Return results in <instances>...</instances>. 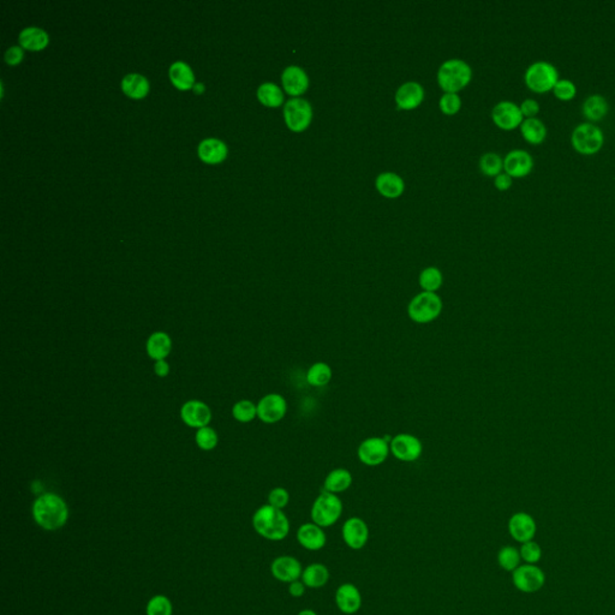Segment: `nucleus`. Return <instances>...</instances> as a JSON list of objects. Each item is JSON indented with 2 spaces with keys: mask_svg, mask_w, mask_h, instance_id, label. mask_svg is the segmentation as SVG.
Here are the masks:
<instances>
[{
  "mask_svg": "<svg viewBox=\"0 0 615 615\" xmlns=\"http://www.w3.org/2000/svg\"><path fill=\"white\" fill-rule=\"evenodd\" d=\"M284 120L290 130L302 133L311 124L313 107L304 99H290L284 106Z\"/></svg>",
  "mask_w": 615,
  "mask_h": 615,
  "instance_id": "8",
  "label": "nucleus"
},
{
  "mask_svg": "<svg viewBox=\"0 0 615 615\" xmlns=\"http://www.w3.org/2000/svg\"><path fill=\"white\" fill-rule=\"evenodd\" d=\"M514 184V178L509 177L507 173H500L499 176L494 178V186L496 189L500 191L509 190V188Z\"/></svg>",
  "mask_w": 615,
  "mask_h": 615,
  "instance_id": "46",
  "label": "nucleus"
},
{
  "mask_svg": "<svg viewBox=\"0 0 615 615\" xmlns=\"http://www.w3.org/2000/svg\"><path fill=\"white\" fill-rule=\"evenodd\" d=\"M22 49H19L17 46H14V47L8 49L6 54H5V60L9 63V64H17V63L22 60Z\"/></svg>",
  "mask_w": 615,
  "mask_h": 615,
  "instance_id": "48",
  "label": "nucleus"
},
{
  "mask_svg": "<svg viewBox=\"0 0 615 615\" xmlns=\"http://www.w3.org/2000/svg\"><path fill=\"white\" fill-rule=\"evenodd\" d=\"M535 161L532 155L524 149H514L504 158V172L509 177L525 178L532 172Z\"/></svg>",
  "mask_w": 615,
  "mask_h": 615,
  "instance_id": "15",
  "label": "nucleus"
},
{
  "mask_svg": "<svg viewBox=\"0 0 615 615\" xmlns=\"http://www.w3.org/2000/svg\"><path fill=\"white\" fill-rule=\"evenodd\" d=\"M438 106L443 113L448 115H456L457 112L461 110V100L458 94L456 93H445L443 94Z\"/></svg>",
  "mask_w": 615,
  "mask_h": 615,
  "instance_id": "43",
  "label": "nucleus"
},
{
  "mask_svg": "<svg viewBox=\"0 0 615 615\" xmlns=\"http://www.w3.org/2000/svg\"><path fill=\"white\" fill-rule=\"evenodd\" d=\"M537 525L535 519L525 512H517L509 520V532L518 543H525L535 539Z\"/></svg>",
  "mask_w": 615,
  "mask_h": 615,
  "instance_id": "17",
  "label": "nucleus"
},
{
  "mask_svg": "<svg viewBox=\"0 0 615 615\" xmlns=\"http://www.w3.org/2000/svg\"><path fill=\"white\" fill-rule=\"evenodd\" d=\"M343 501L336 494L323 491L313 502L310 517L311 522L319 527H329L336 525L343 514Z\"/></svg>",
  "mask_w": 615,
  "mask_h": 615,
  "instance_id": "6",
  "label": "nucleus"
},
{
  "mask_svg": "<svg viewBox=\"0 0 615 615\" xmlns=\"http://www.w3.org/2000/svg\"><path fill=\"white\" fill-rule=\"evenodd\" d=\"M443 308V300L438 293L422 291L409 303L407 315L413 322L425 325L438 319Z\"/></svg>",
  "mask_w": 615,
  "mask_h": 615,
  "instance_id": "7",
  "label": "nucleus"
},
{
  "mask_svg": "<svg viewBox=\"0 0 615 615\" xmlns=\"http://www.w3.org/2000/svg\"><path fill=\"white\" fill-rule=\"evenodd\" d=\"M560 80L557 67L547 60H537L527 67L524 74V83L535 94H546L553 90Z\"/></svg>",
  "mask_w": 615,
  "mask_h": 615,
  "instance_id": "3",
  "label": "nucleus"
},
{
  "mask_svg": "<svg viewBox=\"0 0 615 615\" xmlns=\"http://www.w3.org/2000/svg\"><path fill=\"white\" fill-rule=\"evenodd\" d=\"M519 553H520L523 561L525 564H530V565H536L542 558L541 546L534 540L522 543L520 548H519Z\"/></svg>",
  "mask_w": 615,
  "mask_h": 615,
  "instance_id": "40",
  "label": "nucleus"
},
{
  "mask_svg": "<svg viewBox=\"0 0 615 615\" xmlns=\"http://www.w3.org/2000/svg\"><path fill=\"white\" fill-rule=\"evenodd\" d=\"M354 482V477L347 469L338 468L329 473L325 478L323 482V491L332 493V494H341L347 491Z\"/></svg>",
  "mask_w": 615,
  "mask_h": 615,
  "instance_id": "27",
  "label": "nucleus"
},
{
  "mask_svg": "<svg viewBox=\"0 0 615 615\" xmlns=\"http://www.w3.org/2000/svg\"><path fill=\"white\" fill-rule=\"evenodd\" d=\"M375 186L381 195L387 199H397L402 195L405 189V184L402 177L397 173L384 172L379 174L375 181Z\"/></svg>",
  "mask_w": 615,
  "mask_h": 615,
  "instance_id": "25",
  "label": "nucleus"
},
{
  "mask_svg": "<svg viewBox=\"0 0 615 615\" xmlns=\"http://www.w3.org/2000/svg\"><path fill=\"white\" fill-rule=\"evenodd\" d=\"M336 608L346 615L356 614L362 608V595L359 589L352 583L339 585L334 595Z\"/></svg>",
  "mask_w": 615,
  "mask_h": 615,
  "instance_id": "18",
  "label": "nucleus"
},
{
  "mask_svg": "<svg viewBox=\"0 0 615 615\" xmlns=\"http://www.w3.org/2000/svg\"><path fill=\"white\" fill-rule=\"evenodd\" d=\"M286 412L288 403L281 394H267L257 404V417L267 425L280 422L286 416Z\"/></svg>",
  "mask_w": 615,
  "mask_h": 615,
  "instance_id": "13",
  "label": "nucleus"
},
{
  "mask_svg": "<svg viewBox=\"0 0 615 615\" xmlns=\"http://www.w3.org/2000/svg\"><path fill=\"white\" fill-rule=\"evenodd\" d=\"M232 415L240 423H249L257 416V405L250 400H240L232 409Z\"/></svg>",
  "mask_w": 615,
  "mask_h": 615,
  "instance_id": "38",
  "label": "nucleus"
},
{
  "mask_svg": "<svg viewBox=\"0 0 615 615\" xmlns=\"http://www.w3.org/2000/svg\"><path fill=\"white\" fill-rule=\"evenodd\" d=\"M306 587L302 580H295L293 583L288 584V593L290 596L295 598H300L306 593Z\"/></svg>",
  "mask_w": 615,
  "mask_h": 615,
  "instance_id": "47",
  "label": "nucleus"
},
{
  "mask_svg": "<svg viewBox=\"0 0 615 615\" xmlns=\"http://www.w3.org/2000/svg\"><path fill=\"white\" fill-rule=\"evenodd\" d=\"M479 168H481L483 174H486L488 177L495 178L504 171V159L501 158L500 155L493 153V151L486 153L481 156Z\"/></svg>",
  "mask_w": 615,
  "mask_h": 615,
  "instance_id": "37",
  "label": "nucleus"
},
{
  "mask_svg": "<svg viewBox=\"0 0 615 615\" xmlns=\"http://www.w3.org/2000/svg\"><path fill=\"white\" fill-rule=\"evenodd\" d=\"M122 88L129 97L140 99L146 95L149 89V84L146 77L138 74H130L125 76L122 81Z\"/></svg>",
  "mask_w": 615,
  "mask_h": 615,
  "instance_id": "32",
  "label": "nucleus"
},
{
  "mask_svg": "<svg viewBox=\"0 0 615 615\" xmlns=\"http://www.w3.org/2000/svg\"><path fill=\"white\" fill-rule=\"evenodd\" d=\"M252 527L259 535L266 540L279 542L290 534V520L283 509L265 505L257 509L252 517Z\"/></svg>",
  "mask_w": 615,
  "mask_h": 615,
  "instance_id": "1",
  "label": "nucleus"
},
{
  "mask_svg": "<svg viewBox=\"0 0 615 615\" xmlns=\"http://www.w3.org/2000/svg\"><path fill=\"white\" fill-rule=\"evenodd\" d=\"M196 443L201 450L211 451L218 445V435L211 427L199 428L196 433Z\"/></svg>",
  "mask_w": 615,
  "mask_h": 615,
  "instance_id": "42",
  "label": "nucleus"
},
{
  "mask_svg": "<svg viewBox=\"0 0 615 615\" xmlns=\"http://www.w3.org/2000/svg\"><path fill=\"white\" fill-rule=\"evenodd\" d=\"M296 537L301 547L309 552H319L327 543V535L323 527L313 522L302 524L297 530Z\"/></svg>",
  "mask_w": 615,
  "mask_h": 615,
  "instance_id": "19",
  "label": "nucleus"
},
{
  "mask_svg": "<svg viewBox=\"0 0 615 615\" xmlns=\"http://www.w3.org/2000/svg\"><path fill=\"white\" fill-rule=\"evenodd\" d=\"M257 98L268 107H279L284 102V94L281 89L274 83H263L257 89Z\"/></svg>",
  "mask_w": 615,
  "mask_h": 615,
  "instance_id": "34",
  "label": "nucleus"
},
{
  "mask_svg": "<svg viewBox=\"0 0 615 615\" xmlns=\"http://www.w3.org/2000/svg\"><path fill=\"white\" fill-rule=\"evenodd\" d=\"M183 422L191 428L208 427L212 420V411L206 404L199 400H190L184 404L181 410Z\"/></svg>",
  "mask_w": 615,
  "mask_h": 615,
  "instance_id": "20",
  "label": "nucleus"
},
{
  "mask_svg": "<svg viewBox=\"0 0 615 615\" xmlns=\"http://www.w3.org/2000/svg\"><path fill=\"white\" fill-rule=\"evenodd\" d=\"M281 82L285 92L291 97H300L309 88V77L306 71L297 65H291L284 70Z\"/></svg>",
  "mask_w": 615,
  "mask_h": 615,
  "instance_id": "21",
  "label": "nucleus"
},
{
  "mask_svg": "<svg viewBox=\"0 0 615 615\" xmlns=\"http://www.w3.org/2000/svg\"><path fill=\"white\" fill-rule=\"evenodd\" d=\"M577 92L575 82L567 79H560L552 90L555 99L562 102L572 101L577 97Z\"/></svg>",
  "mask_w": 615,
  "mask_h": 615,
  "instance_id": "39",
  "label": "nucleus"
},
{
  "mask_svg": "<svg viewBox=\"0 0 615 615\" xmlns=\"http://www.w3.org/2000/svg\"><path fill=\"white\" fill-rule=\"evenodd\" d=\"M519 130L524 141L532 146H541L548 138V129L539 117L523 120Z\"/></svg>",
  "mask_w": 615,
  "mask_h": 615,
  "instance_id": "24",
  "label": "nucleus"
},
{
  "mask_svg": "<svg viewBox=\"0 0 615 615\" xmlns=\"http://www.w3.org/2000/svg\"><path fill=\"white\" fill-rule=\"evenodd\" d=\"M473 70L461 59H450L438 71V83L446 93H458L470 83Z\"/></svg>",
  "mask_w": 615,
  "mask_h": 615,
  "instance_id": "4",
  "label": "nucleus"
},
{
  "mask_svg": "<svg viewBox=\"0 0 615 615\" xmlns=\"http://www.w3.org/2000/svg\"><path fill=\"white\" fill-rule=\"evenodd\" d=\"M519 108H520V112H522L524 120L537 118V115H539V113H540L541 111L540 102L537 101L536 99H525V100L519 105Z\"/></svg>",
  "mask_w": 615,
  "mask_h": 615,
  "instance_id": "45",
  "label": "nucleus"
},
{
  "mask_svg": "<svg viewBox=\"0 0 615 615\" xmlns=\"http://www.w3.org/2000/svg\"><path fill=\"white\" fill-rule=\"evenodd\" d=\"M369 527L362 518L351 517L345 520L341 527V537L350 549L361 550L369 541Z\"/></svg>",
  "mask_w": 615,
  "mask_h": 615,
  "instance_id": "14",
  "label": "nucleus"
},
{
  "mask_svg": "<svg viewBox=\"0 0 615 615\" xmlns=\"http://www.w3.org/2000/svg\"><path fill=\"white\" fill-rule=\"evenodd\" d=\"M391 453L400 461H416L423 452V445L420 438L412 434L402 433L391 438Z\"/></svg>",
  "mask_w": 615,
  "mask_h": 615,
  "instance_id": "11",
  "label": "nucleus"
},
{
  "mask_svg": "<svg viewBox=\"0 0 615 615\" xmlns=\"http://www.w3.org/2000/svg\"><path fill=\"white\" fill-rule=\"evenodd\" d=\"M301 561L291 555H281L275 558L270 565V572L275 580L281 583H293L295 580H301L303 573Z\"/></svg>",
  "mask_w": 615,
  "mask_h": 615,
  "instance_id": "16",
  "label": "nucleus"
},
{
  "mask_svg": "<svg viewBox=\"0 0 615 615\" xmlns=\"http://www.w3.org/2000/svg\"><path fill=\"white\" fill-rule=\"evenodd\" d=\"M331 572L328 567L320 562H314L304 567L301 580L308 589H321L326 587Z\"/></svg>",
  "mask_w": 615,
  "mask_h": 615,
  "instance_id": "26",
  "label": "nucleus"
},
{
  "mask_svg": "<svg viewBox=\"0 0 615 615\" xmlns=\"http://www.w3.org/2000/svg\"><path fill=\"white\" fill-rule=\"evenodd\" d=\"M297 615H318L316 612L313 611V609H309V608H306V609H303V611L300 612Z\"/></svg>",
  "mask_w": 615,
  "mask_h": 615,
  "instance_id": "50",
  "label": "nucleus"
},
{
  "mask_svg": "<svg viewBox=\"0 0 615 615\" xmlns=\"http://www.w3.org/2000/svg\"><path fill=\"white\" fill-rule=\"evenodd\" d=\"M390 452V443L387 438L372 436L361 443L357 450V457L361 463L367 466H379L385 463Z\"/></svg>",
  "mask_w": 615,
  "mask_h": 615,
  "instance_id": "9",
  "label": "nucleus"
},
{
  "mask_svg": "<svg viewBox=\"0 0 615 615\" xmlns=\"http://www.w3.org/2000/svg\"><path fill=\"white\" fill-rule=\"evenodd\" d=\"M147 615H172V603L163 595L154 596L147 606Z\"/></svg>",
  "mask_w": 615,
  "mask_h": 615,
  "instance_id": "41",
  "label": "nucleus"
},
{
  "mask_svg": "<svg viewBox=\"0 0 615 615\" xmlns=\"http://www.w3.org/2000/svg\"><path fill=\"white\" fill-rule=\"evenodd\" d=\"M425 99V89L417 82H407L395 93V104L402 110H415Z\"/></svg>",
  "mask_w": 615,
  "mask_h": 615,
  "instance_id": "22",
  "label": "nucleus"
},
{
  "mask_svg": "<svg viewBox=\"0 0 615 615\" xmlns=\"http://www.w3.org/2000/svg\"><path fill=\"white\" fill-rule=\"evenodd\" d=\"M170 77L173 84L179 89H189L194 83V75L188 64L183 62L173 63L170 67Z\"/></svg>",
  "mask_w": 615,
  "mask_h": 615,
  "instance_id": "33",
  "label": "nucleus"
},
{
  "mask_svg": "<svg viewBox=\"0 0 615 615\" xmlns=\"http://www.w3.org/2000/svg\"><path fill=\"white\" fill-rule=\"evenodd\" d=\"M33 516L42 529L54 532L65 525L69 509L60 496L49 493L36 499L33 506Z\"/></svg>",
  "mask_w": 615,
  "mask_h": 615,
  "instance_id": "2",
  "label": "nucleus"
},
{
  "mask_svg": "<svg viewBox=\"0 0 615 615\" xmlns=\"http://www.w3.org/2000/svg\"><path fill=\"white\" fill-rule=\"evenodd\" d=\"M571 146L578 154L593 156L605 146V133L598 125L583 122L572 131Z\"/></svg>",
  "mask_w": 615,
  "mask_h": 615,
  "instance_id": "5",
  "label": "nucleus"
},
{
  "mask_svg": "<svg viewBox=\"0 0 615 615\" xmlns=\"http://www.w3.org/2000/svg\"><path fill=\"white\" fill-rule=\"evenodd\" d=\"M443 277L441 270L436 267H427L420 272L418 284L425 293H435L443 286Z\"/></svg>",
  "mask_w": 615,
  "mask_h": 615,
  "instance_id": "35",
  "label": "nucleus"
},
{
  "mask_svg": "<svg viewBox=\"0 0 615 615\" xmlns=\"http://www.w3.org/2000/svg\"><path fill=\"white\" fill-rule=\"evenodd\" d=\"M520 553L519 549L514 546H505L498 553V564L506 572L516 571L520 566Z\"/></svg>",
  "mask_w": 615,
  "mask_h": 615,
  "instance_id": "36",
  "label": "nucleus"
},
{
  "mask_svg": "<svg viewBox=\"0 0 615 615\" xmlns=\"http://www.w3.org/2000/svg\"><path fill=\"white\" fill-rule=\"evenodd\" d=\"M171 350H172V341L166 333H153L147 341V352L149 354V357L155 361H163L166 359Z\"/></svg>",
  "mask_w": 615,
  "mask_h": 615,
  "instance_id": "28",
  "label": "nucleus"
},
{
  "mask_svg": "<svg viewBox=\"0 0 615 615\" xmlns=\"http://www.w3.org/2000/svg\"><path fill=\"white\" fill-rule=\"evenodd\" d=\"M227 148L225 143L218 138H206L199 143V155L207 163H218L225 159Z\"/></svg>",
  "mask_w": 615,
  "mask_h": 615,
  "instance_id": "29",
  "label": "nucleus"
},
{
  "mask_svg": "<svg viewBox=\"0 0 615 615\" xmlns=\"http://www.w3.org/2000/svg\"><path fill=\"white\" fill-rule=\"evenodd\" d=\"M332 377V368L325 362H316L306 372V382L313 387H323L328 385Z\"/></svg>",
  "mask_w": 615,
  "mask_h": 615,
  "instance_id": "31",
  "label": "nucleus"
},
{
  "mask_svg": "<svg viewBox=\"0 0 615 615\" xmlns=\"http://www.w3.org/2000/svg\"><path fill=\"white\" fill-rule=\"evenodd\" d=\"M154 372L158 377H167L168 372H170V366H168L167 362L165 359L156 361V363L154 366Z\"/></svg>",
  "mask_w": 615,
  "mask_h": 615,
  "instance_id": "49",
  "label": "nucleus"
},
{
  "mask_svg": "<svg viewBox=\"0 0 615 615\" xmlns=\"http://www.w3.org/2000/svg\"><path fill=\"white\" fill-rule=\"evenodd\" d=\"M19 44L24 49L39 51L49 44V35L40 28H26L19 34Z\"/></svg>",
  "mask_w": 615,
  "mask_h": 615,
  "instance_id": "30",
  "label": "nucleus"
},
{
  "mask_svg": "<svg viewBox=\"0 0 615 615\" xmlns=\"http://www.w3.org/2000/svg\"><path fill=\"white\" fill-rule=\"evenodd\" d=\"M491 120L494 124L505 131H512L520 128L523 117L519 105L512 101H500L491 111Z\"/></svg>",
  "mask_w": 615,
  "mask_h": 615,
  "instance_id": "12",
  "label": "nucleus"
},
{
  "mask_svg": "<svg viewBox=\"0 0 615 615\" xmlns=\"http://www.w3.org/2000/svg\"><path fill=\"white\" fill-rule=\"evenodd\" d=\"M512 582L516 589L522 593H537L545 585V572L536 565L524 564L512 572Z\"/></svg>",
  "mask_w": 615,
  "mask_h": 615,
  "instance_id": "10",
  "label": "nucleus"
},
{
  "mask_svg": "<svg viewBox=\"0 0 615 615\" xmlns=\"http://www.w3.org/2000/svg\"><path fill=\"white\" fill-rule=\"evenodd\" d=\"M609 112V102L602 94H591L582 105V115L589 123L596 124L605 120Z\"/></svg>",
  "mask_w": 615,
  "mask_h": 615,
  "instance_id": "23",
  "label": "nucleus"
},
{
  "mask_svg": "<svg viewBox=\"0 0 615 615\" xmlns=\"http://www.w3.org/2000/svg\"><path fill=\"white\" fill-rule=\"evenodd\" d=\"M290 502V494L288 491L283 487H277L272 489L268 495V505L273 506L275 509H284Z\"/></svg>",
  "mask_w": 615,
  "mask_h": 615,
  "instance_id": "44",
  "label": "nucleus"
}]
</instances>
